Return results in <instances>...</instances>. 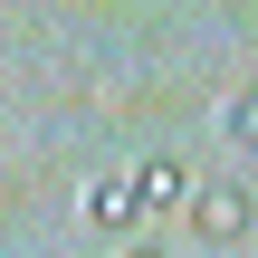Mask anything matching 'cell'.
<instances>
[{"instance_id": "6da1fadb", "label": "cell", "mask_w": 258, "mask_h": 258, "mask_svg": "<svg viewBox=\"0 0 258 258\" xmlns=\"http://www.w3.org/2000/svg\"><path fill=\"white\" fill-rule=\"evenodd\" d=\"M191 230H201L211 249H239L258 230V191L249 182H201V191H191Z\"/></svg>"}, {"instance_id": "7a4b0ae2", "label": "cell", "mask_w": 258, "mask_h": 258, "mask_svg": "<svg viewBox=\"0 0 258 258\" xmlns=\"http://www.w3.org/2000/svg\"><path fill=\"white\" fill-rule=\"evenodd\" d=\"M182 191H191V172H182L172 153H153V163L134 172V201H144V211H163V201H182Z\"/></svg>"}, {"instance_id": "3957f363", "label": "cell", "mask_w": 258, "mask_h": 258, "mask_svg": "<svg viewBox=\"0 0 258 258\" xmlns=\"http://www.w3.org/2000/svg\"><path fill=\"white\" fill-rule=\"evenodd\" d=\"M134 211H144L134 182H96V191H86V220H96V230H134Z\"/></svg>"}, {"instance_id": "277c9868", "label": "cell", "mask_w": 258, "mask_h": 258, "mask_svg": "<svg viewBox=\"0 0 258 258\" xmlns=\"http://www.w3.org/2000/svg\"><path fill=\"white\" fill-rule=\"evenodd\" d=\"M230 144H239V153H258V86L230 105Z\"/></svg>"}, {"instance_id": "5b68a950", "label": "cell", "mask_w": 258, "mask_h": 258, "mask_svg": "<svg viewBox=\"0 0 258 258\" xmlns=\"http://www.w3.org/2000/svg\"><path fill=\"white\" fill-rule=\"evenodd\" d=\"M134 258H163V249H134Z\"/></svg>"}]
</instances>
